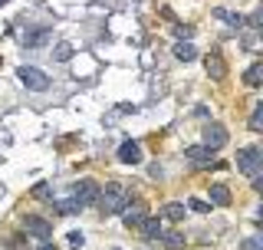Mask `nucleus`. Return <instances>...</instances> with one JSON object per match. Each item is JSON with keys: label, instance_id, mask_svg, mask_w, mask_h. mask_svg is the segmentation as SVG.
I'll use <instances>...</instances> for the list:
<instances>
[{"label": "nucleus", "instance_id": "1", "mask_svg": "<svg viewBox=\"0 0 263 250\" xmlns=\"http://www.w3.org/2000/svg\"><path fill=\"white\" fill-rule=\"evenodd\" d=\"M128 201L132 198L122 185H105V191H99V207H102L105 214H122Z\"/></svg>", "mask_w": 263, "mask_h": 250}, {"label": "nucleus", "instance_id": "2", "mask_svg": "<svg viewBox=\"0 0 263 250\" xmlns=\"http://www.w3.org/2000/svg\"><path fill=\"white\" fill-rule=\"evenodd\" d=\"M237 168H240V174H247V178H257L263 171V148L260 145L240 148V152H237Z\"/></svg>", "mask_w": 263, "mask_h": 250}, {"label": "nucleus", "instance_id": "3", "mask_svg": "<svg viewBox=\"0 0 263 250\" xmlns=\"http://www.w3.org/2000/svg\"><path fill=\"white\" fill-rule=\"evenodd\" d=\"M16 76H20V82L27 89H33V93H43V89H49V76L43 69H36V66H20L16 69Z\"/></svg>", "mask_w": 263, "mask_h": 250}, {"label": "nucleus", "instance_id": "4", "mask_svg": "<svg viewBox=\"0 0 263 250\" xmlns=\"http://www.w3.org/2000/svg\"><path fill=\"white\" fill-rule=\"evenodd\" d=\"M23 230H27L30 237H36V240L53 237V224H49L46 218H40V214H27V218H23Z\"/></svg>", "mask_w": 263, "mask_h": 250}, {"label": "nucleus", "instance_id": "5", "mask_svg": "<svg viewBox=\"0 0 263 250\" xmlns=\"http://www.w3.org/2000/svg\"><path fill=\"white\" fill-rule=\"evenodd\" d=\"M72 201H76L79 207H89L99 201V185L96 181H76L72 185Z\"/></svg>", "mask_w": 263, "mask_h": 250}, {"label": "nucleus", "instance_id": "6", "mask_svg": "<svg viewBox=\"0 0 263 250\" xmlns=\"http://www.w3.org/2000/svg\"><path fill=\"white\" fill-rule=\"evenodd\" d=\"M204 141H208V148H214V152L224 148L227 145V129L220 122H208L204 125Z\"/></svg>", "mask_w": 263, "mask_h": 250}, {"label": "nucleus", "instance_id": "7", "mask_svg": "<svg viewBox=\"0 0 263 250\" xmlns=\"http://www.w3.org/2000/svg\"><path fill=\"white\" fill-rule=\"evenodd\" d=\"M119 162L122 165H138V162H142V145H138V141H122V145H119Z\"/></svg>", "mask_w": 263, "mask_h": 250}, {"label": "nucleus", "instance_id": "8", "mask_svg": "<svg viewBox=\"0 0 263 250\" xmlns=\"http://www.w3.org/2000/svg\"><path fill=\"white\" fill-rule=\"evenodd\" d=\"M184 155L191 158L194 165H211L217 152H214V148H208V145H191V148H184Z\"/></svg>", "mask_w": 263, "mask_h": 250}, {"label": "nucleus", "instance_id": "9", "mask_svg": "<svg viewBox=\"0 0 263 250\" xmlns=\"http://www.w3.org/2000/svg\"><path fill=\"white\" fill-rule=\"evenodd\" d=\"M122 214H125V227H142V221L148 218V214H145V207L142 204H125V211H122Z\"/></svg>", "mask_w": 263, "mask_h": 250}, {"label": "nucleus", "instance_id": "10", "mask_svg": "<svg viewBox=\"0 0 263 250\" xmlns=\"http://www.w3.org/2000/svg\"><path fill=\"white\" fill-rule=\"evenodd\" d=\"M158 244H164L168 250H181V247H184V234H181V230H168V227H164L161 234H158Z\"/></svg>", "mask_w": 263, "mask_h": 250}, {"label": "nucleus", "instance_id": "11", "mask_svg": "<svg viewBox=\"0 0 263 250\" xmlns=\"http://www.w3.org/2000/svg\"><path fill=\"white\" fill-rule=\"evenodd\" d=\"M53 37L46 27H40V30H30V33H23V46H30V49H36V46H43L46 40Z\"/></svg>", "mask_w": 263, "mask_h": 250}, {"label": "nucleus", "instance_id": "12", "mask_svg": "<svg viewBox=\"0 0 263 250\" xmlns=\"http://www.w3.org/2000/svg\"><path fill=\"white\" fill-rule=\"evenodd\" d=\"M204 66H208V76L211 79H224V69H227V66H224V60H220L217 53H211L208 60H204Z\"/></svg>", "mask_w": 263, "mask_h": 250}, {"label": "nucleus", "instance_id": "13", "mask_svg": "<svg viewBox=\"0 0 263 250\" xmlns=\"http://www.w3.org/2000/svg\"><path fill=\"white\" fill-rule=\"evenodd\" d=\"M211 204L227 207V204H230V188H227V185H211Z\"/></svg>", "mask_w": 263, "mask_h": 250}, {"label": "nucleus", "instance_id": "14", "mask_svg": "<svg viewBox=\"0 0 263 250\" xmlns=\"http://www.w3.org/2000/svg\"><path fill=\"white\" fill-rule=\"evenodd\" d=\"M161 218H168V221H181V218H184V204H181V201L164 204V207H161Z\"/></svg>", "mask_w": 263, "mask_h": 250}, {"label": "nucleus", "instance_id": "15", "mask_svg": "<svg viewBox=\"0 0 263 250\" xmlns=\"http://www.w3.org/2000/svg\"><path fill=\"white\" fill-rule=\"evenodd\" d=\"M161 230H164V227H161V224L155 221V218H145V221H142V234H145L148 240H158Z\"/></svg>", "mask_w": 263, "mask_h": 250}, {"label": "nucleus", "instance_id": "16", "mask_svg": "<svg viewBox=\"0 0 263 250\" xmlns=\"http://www.w3.org/2000/svg\"><path fill=\"white\" fill-rule=\"evenodd\" d=\"M243 82H247V86H260V82H263V66H260V63H253L250 69L243 73Z\"/></svg>", "mask_w": 263, "mask_h": 250}, {"label": "nucleus", "instance_id": "17", "mask_svg": "<svg viewBox=\"0 0 263 250\" xmlns=\"http://www.w3.org/2000/svg\"><path fill=\"white\" fill-rule=\"evenodd\" d=\"M175 56H178V60H194V56H197V49H194V43H187V40H184V43H175Z\"/></svg>", "mask_w": 263, "mask_h": 250}, {"label": "nucleus", "instance_id": "18", "mask_svg": "<svg viewBox=\"0 0 263 250\" xmlns=\"http://www.w3.org/2000/svg\"><path fill=\"white\" fill-rule=\"evenodd\" d=\"M33 198H40V201L53 204V191H49V185H46V181H40V185H33Z\"/></svg>", "mask_w": 263, "mask_h": 250}, {"label": "nucleus", "instance_id": "19", "mask_svg": "<svg viewBox=\"0 0 263 250\" xmlns=\"http://www.w3.org/2000/svg\"><path fill=\"white\" fill-rule=\"evenodd\" d=\"M214 16H220V20L230 23V27H240V23H243V16H240V13H227V10H214Z\"/></svg>", "mask_w": 263, "mask_h": 250}, {"label": "nucleus", "instance_id": "20", "mask_svg": "<svg viewBox=\"0 0 263 250\" xmlns=\"http://www.w3.org/2000/svg\"><path fill=\"white\" fill-rule=\"evenodd\" d=\"M69 56H72V46H69V43H60V46L53 49V60H56V63H66Z\"/></svg>", "mask_w": 263, "mask_h": 250}, {"label": "nucleus", "instance_id": "21", "mask_svg": "<svg viewBox=\"0 0 263 250\" xmlns=\"http://www.w3.org/2000/svg\"><path fill=\"white\" fill-rule=\"evenodd\" d=\"M250 129H253V132L263 129V105H253V112H250Z\"/></svg>", "mask_w": 263, "mask_h": 250}, {"label": "nucleus", "instance_id": "22", "mask_svg": "<svg viewBox=\"0 0 263 250\" xmlns=\"http://www.w3.org/2000/svg\"><path fill=\"white\" fill-rule=\"evenodd\" d=\"M53 204H56V211H60V214H76V211H82L76 201H53Z\"/></svg>", "mask_w": 263, "mask_h": 250}, {"label": "nucleus", "instance_id": "23", "mask_svg": "<svg viewBox=\"0 0 263 250\" xmlns=\"http://www.w3.org/2000/svg\"><path fill=\"white\" fill-rule=\"evenodd\" d=\"M240 250H263V237L260 234H253V237H247L243 244H240Z\"/></svg>", "mask_w": 263, "mask_h": 250}, {"label": "nucleus", "instance_id": "24", "mask_svg": "<svg viewBox=\"0 0 263 250\" xmlns=\"http://www.w3.org/2000/svg\"><path fill=\"white\" fill-rule=\"evenodd\" d=\"M187 207H191V211H197V214H208V211H211V204L201 201V198H191V201H187Z\"/></svg>", "mask_w": 263, "mask_h": 250}, {"label": "nucleus", "instance_id": "25", "mask_svg": "<svg viewBox=\"0 0 263 250\" xmlns=\"http://www.w3.org/2000/svg\"><path fill=\"white\" fill-rule=\"evenodd\" d=\"M82 244H86V237H82L79 230H72V234H69V247H82Z\"/></svg>", "mask_w": 263, "mask_h": 250}, {"label": "nucleus", "instance_id": "26", "mask_svg": "<svg viewBox=\"0 0 263 250\" xmlns=\"http://www.w3.org/2000/svg\"><path fill=\"white\" fill-rule=\"evenodd\" d=\"M148 174H152V178H161V165H148Z\"/></svg>", "mask_w": 263, "mask_h": 250}, {"label": "nucleus", "instance_id": "27", "mask_svg": "<svg viewBox=\"0 0 263 250\" xmlns=\"http://www.w3.org/2000/svg\"><path fill=\"white\" fill-rule=\"evenodd\" d=\"M40 250H56V244H49V240H43V247Z\"/></svg>", "mask_w": 263, "mask_h": 250}, {"label": "nucleus", "instance_id": "28", "mask_svg": "<svg viewBox=\"0 0 263 250\" xmlns=\"http://www.w3.org/2000/svg\"><path fill=\"white\" fill-rule=\"evenodd\" d=\"M4 4H10V0H0V7H4Z\"/></svg>", "mask_w": 263, "mask_h": 250}]
</instances>
